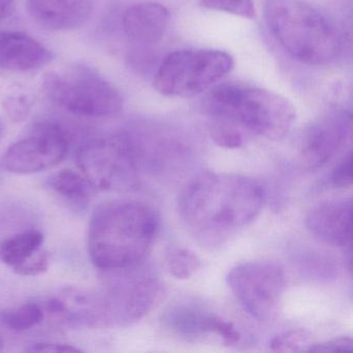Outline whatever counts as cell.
Instances as JSON below:
<instances>
[{
  "label": "cell",
  "instance_id": "cell-1",
  "mask_svg": "<svg viewBox=\"0 0 353 353\" xmlns=\"http://www.w3.org/2000/svg\"><path fill=\"white\" fill-rule=\"evenodd\" d=\"M265 203L263 188L249 177L204 172L181 192L179 212L192 235L204 245H221L254 222Z\"/></svg>",
  "mask_w": 353,
  "mask_h": 353
},
{
  "label": "cell",
  "instance_id": "cell-2",
  "mask_svg": "<svg viewBox=\"0 0 353 353\" xmlns=\"http://www.w3.org/2000/svg\"><path fill=\"white\" fill-rule=\"evenodd\" d=\"M158 212L139 201L109 202L90 220L88 253L92 263L104 270L139 265L159 232Z\"/></svg>",
  "mask_w": 353,
  "mask_h": 353
},
{
  "label": "cell",
  "instance_id": "cell-3",
  "mask_svg": "<svg viewBox=\"0 0 353 353\" xmlns=\"http://www.w3.org/2000/svg\"><path fill=\"white\" fill-rule=\"evenodd\" d=\"M210 121L232 123L241 132L281 139L290 131L296 110L288 99L263 88L237 83L216 86L203 101Z\"/></svg>",
  "mask_w": 353,
  "mask_h": 353
},
{
  "label": "cell",
  "instance_id": "cell-4",
  "mask_svg": "<svg viewBox=\"0 0 353 353\" xmlns=\"http://www.w3.org/2000/svg\"><path fill=\"white\" fill-rule=\"evenodd\" d=\"M265 16L274 38L293 59L310 65H327L336 59L338 32L311 6L301 0H270Z\"/></svg>",
  "mask_w": 353,
  "mask_h": 353
},
{
  "label": "cell",
  "instance_id": "cell-5",
  "mask_svg": "<svg viewBox=\"0 0 353 353\" xmlns=\"http://www.w3.org/2000/svg\"><path fill=\"white\" fill-rule=\"evenodd\" d=\"M42 86L53 105L72 114L99 119L114 117L123 110V99L119 90L83 65L63 73L47 74Z\"/></svg>",
  "mask_w": 353,
  "mask_h": 353
},
{
  "label": "cell",
  "instance_id": "cell-6",
  "mask_svg": "<svg viewBox=\"0 0 353 353\" xmlns=\"http://www.w3.org/2000/svg\"><path fill=\"white\" fill-rule=\"evenodd\" d=\"M137 268L106 270L108 282L103 293L97 295L104 325H131L162 301L165 293L162 282Z\"/></svg>",
  "mask_w": 353,
  "mask_h": 353
},
{
  "label": "cell",
  "instance_id": "cell-7",
  "mask_svg": "<svg viewBox=\"0 0 353 353\" xmlns=\"http://www.w3.org/2000/svg\"><path fill=\"white\" fill-rule=\"evenodd\" d=\"M234 61L229 53L212 49L179 50L169 54L154 76L163 96L192 98L230 73Z\"/></svg>",
  "mask_w": 353,
  "mask_h": 353
},
{
  "label": "cell",
  "instance_id": "cell-8",
  "mask_svg": "<svg viewBox=\"0 0 353 353\" xmlns=\"http://www.w3.org/2000/svg\"><path fill=\"white\" fill-rule=\"evenodd\" d=\"M77 162L94 190H125L137 179L139 164L129 132L88 142L80 148Z\"/></svg>",
  "mask_w": 353,
  "mask_h": 353
},
{
  "label": "cell",
  "instance_id": "cell-9",
  "mask_svg": "<svg viewBox=\"0 0 353 353\" xmlns=\"http://www.w3.org/2000/svg\"><path fill=\"white\" fill-rule=\"evenodd\" d=\"M227 284L241 307L259 321L272 319L286 287L284 270L272 261H250L235 265Z\"/></svg>",
  "mask_w": 353,
  "mask_h": 353
},
{
  "label": "cell",
  "instance_id": "cell-10",
  "mask_svg": "<svg viewBox=\"0 0 353 353\" xmlns=\"http://www.w3.org/2000/svg\"><path fill=\"white\" fill-rule=\"evenodd\" d=\"M69 152V140L54 123H39L28 137L12 144L0 159L8 172L32 174L63 162Z\"/></svg>",
  "mask_w": 353,
  "mask_h": 353
},
{
  "label": "cell",
  "instance_id": "cell-11",
  "mask_svg": "<svg viewBox=\"0 0 353 353\" xmlns=\"http://www.w3.org/2000/svg\"><path fill=\"white\" fill-rule=\"evenodd\" d=\"M352 137V117L344 110L326 113L307 125L301 136L299 157L307 168L318 169L327 164Z\"/></svg>",
  "mask_w": 353,
  "mask_h": 353
},
{
  "label": "cell",
  "instance_id": "cell-12",
  "mask_svg": "<svg viewBox=\"0 0 353 353\" xmlns=\"http://www.w3.org/2000/svg\"><path fill=\"white\" fill-rule=\"evenodd\" d=\"M162 322L167 330L183 338L196 339L214 334L222 338L228 346L241 340L239 330L230 321L194 301H181L167 307Z\"/></svg>",
  "mask_w": 353,
  "mask_h": 353
},
{
  "label": "cell",
  "instance_id": "cell-13",
  "mask_svg": "<svg viewBox=\"0 0 353 353\" xmlns=\"http://www.w3.org/2000/svg\"><path fill=\"white\" fill-rule=\"evenodd\" d=\"M307 229L334 247H350L352 241V201L350 198L326 200L314 206L305 218Z\"/></svg>",
  "mask_w": 353,
  "mask_h": 353
},
{
  "label": "cell",
  "instance_id": "cell-14",
  "mask_svg": "<svg viewBox=\"0 0 353 353\" xmlns=\"http://www.w3.org/2000/svg\"><path fill=\"white\" fill-rule=\"evenodd\" d=\"M44 235L40 231L18 233L0 243V261L16 274L34 276L46 272L50 254L43 249Z\"/></svg>",
  "mask_w": 353,
  "mask_h": 353
},
{
  "label": "cell",
  "instance_id": "cell-15",
  "mask_svg": "<svg viewBox=\"0 0 353 353\" xmlns=\"http://www.w3.org/2000/svg\"><path fill=\"white\" fill-rule=\"evenodd\" d=\"M28 9L42 28L67 32L88 23L94 11V0H28Z\"/></svg>",
  "mask_w": 353,
  "mask_h": 353
},
{
  "label": "cell",
  "instance_id": "cell-16",
  "mask_svg": "<svg viewBox=\"0 0 353 353\" xmlns=\"http://www.w3.org/2000/svg\"><path fill=\"white\" fill-rule=\"evenodd\" d=\"M53 53L28 34L0 32V68L14 72L41 69L53 61Z\"/></svg>",
  "mask_w": 353,
  "mask_h": 353
},
{
  "label": "cell",
  "instance_id": "cell-17",
  "mask_svg": "<svg viewBox=\"0 0 353 353\" xmlns=\"http://www.w3.org/2000/svg\"><path fill=\"white\" fill-rule=\"evenodd\" d=\"M169 17L168 9L161 3H143L128 9L121 23L130 40L139 44H154L164 36Z\"/></svg>",
  "mask_w": 353,
  "mask_h": 353
},
{
  "label": "cell",
  "instance_id": "cell-18",
  "mask_svg": "<svg viewBox=\"0 0 353 353\" xmlns=\"http://www.w3.org/2000/svg\"><path fill=\"white\" fill-rule=\"evenodd\" d=\"M48 185L55 194L73 204L88 203L94 191L92 183L81 171L72 169H63L53 174Z\"/></svg>",
  "mask_w": 353,
  "mask_h": 353
},
{
  "label": "cell",
  "instance_id": "cell-19",
  "mask_svg": "<svg viewBox=\"0 0 353 353\" xmlns=\"http://www.w3.org/2000/svg\"><path fill=\"white\" fill-rule=\"evenodd\" d=\"M34 99L32 92L18 84H8L0 90V104L14 123L28 119Z\"/></svg>",
  "mask_w": 353,
  "mask_h": 353
},
{
  "label": "cell",
  "instance_id": "cell-20",
  "mask_svg": "<svg viewBox=\"0 0 353 353\" xmlns=\"http://www.w3.org/2000/svg\"><path fill=\"white\" fill-rule=\"evenodd\" d=\"M44 318V307L36 303H23L19 307L3 312L0 315L1 322L8 328L16 332L32 330L42 323Z\"/></svg>",
  "mask_w": 353,
  "mask_h": 353
},
{
  "label": "cell",
  "instance_id": "cell-21",
  "mask_svg": "<svg viewBox=\"0 0 353 353\" xmlns=\"http://www.w3.org/2000/svg\"><path fill=\"white\" fill-rule=\"evenodd\" d=\"M167 268L177 280H188L201 268V260L192 250L174 248L167 255Z\"/></svg>",
  "mask_w": 353,
  "mask_h": 353
},
{
  "label": "cell",
  "instance_id": "cell-22",
  "mask_svg": "<svg viewBox=\"0 0 353 353\" xmlns=\"http://www.w3.org/2000/svg\"><path fill=\"white\" fill-rule=\"evenodd\" d=\"M311 345V332L303 328H299L274 336L270 342V349L274 352H297L307 351Z\"/></svg>",
  "mask_w": 353,
  "mask_h": 353
},
{
  "label": "cell",
  "instance_id": "cell-23",
  "mask_svg": "<svg viewBox=\"0 0 353 353\" xmlns=\"http://www.w3.org/2000/svg\"><path fill=\"white\" fill-rule=\"evenodd\" d=\"M210 134L216 145L227 150L241 148L245 142L243 132L227 121H210Z\"/></svg>",
  "mask_w": 353,
  "mask_h": 353
},
{
  "label": "cell",
  "instance_id": "cell-24",
  "mask_svg": "<svg viewBox=\"0 0 353 353\" xmlns=\"http://www.w3.org/2000/svg\"><path fill=\"white\" fill-rule=\"evenodd\" d=\"M199 6L203 9L225 12L247 19H253L256 16L253 0H200Z\"/></svg>",
  "mask_w": 353,
  "mask_h": 353
},
{
  "label": "cell",
  "instance_id": "cell-25",
  "mask_svg": "<svg viewBox=\"0 0 353 353\" xmlns=\"http://www.w3.org/2000/svg\"><path fill=\"white\" fill-rule=\"evenodd\" d=\"M332 183L336 188H350L352 185V152L349 150L343 160L336 165L332 173Z\"/></svg>",
  "mask_w": 353,
  "mask_h": 353
},
{
  "label": "cell",
  "instance_id": "cell-26",
  "mask_svg": "<svg viewBox=\"0 0 353 353\" xmlns=\"http://www.w3.org/2000/svg\"><path fill=\"white\" fill-rule=\"evenodd\" d=\"M353 341L348 336H339L325 342L312 344L307 352H352Z\"/></svg>",
  "mask_w": 353,
  "mask_h": 353
},
{
  "label": "cell",
  "instance_id": "cell-27",
  "mask_svg": "<svg viewBox=\"0 0 353 353\" xmlns=\"http://www.w3.org/2000/svg\"><path fill=\"white\" fill-rule=\"evenodd\" d=\"M28 352H47V353H79L82 352L77 347L73 345L63 344V343L42 342L36 343L28 349Z\"/></svg>",
  "mask_w": 353,
  "mask_h": 353
},
{
  "label": "cell",
  "instance_id": "cell-28",
  "mask_svg": "<svg viewBox=\"0 0 353 353\" xmlns=\"http://www.w3.org/2000/svg\"><path fill=\"white\" fill-rule=\"evenodd\" d=\"M15 6L16 0H0V22L12 15Z\"/></svg>",
  "mask_w": 353,
  "mask_h": 353
},
{
  "label": "cell",
  "instance_id": "cell-29",
  "mask_svg": "<svg viewBox=\"0 0 353 353\" xmlns=\"http://www.w3.org/2000/svg\"><path fill=\"white\" fill-rule=\"evenodd\" d=\"M5 134V125H3V121L0 119V139L3 137Z\"/></svg>",
  "mask_w": 353,
  "mask_h": 353
},
{
  "label": "cell",
  "instance_id": "cell-30",
  "mask_svg": "<svg viewBox=\"0 0 353 353\" xmlns=\"http://www.w3.org/2000/svg\"><path fill=\"white\" fill-rule=\"evenodd\" d=\"M3 340H1V339H0V351L3 350Z\"/></svg>",
  "mask_w": 353,
  "mask_h": 353
}]
</instances>
